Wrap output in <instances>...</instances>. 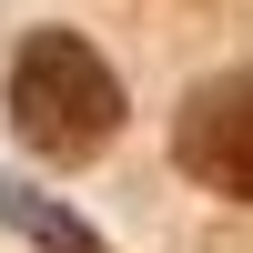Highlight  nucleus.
I'll list each match as a JSON object with an SVG mask.
<instances>
[{"mask_svg": "<svg viewBox=\"0 0 253 253\" xmlns=\"http://www.w3.org/2000/svg\"><path fill=\"white\" fill-rule=\"evenodd\" d=\"M10 132L41 162H91L122 132V81L81 31H31L10 51Z\"/></svg>", "mask_w": 253, "mask_h": 253, "instance_id": "obj_1", "label": "nucleus"}, {"mask_svg": "<svg viewBox=\"0 0 253 253\" xmlns=\"http://www.w3.org/2000/svg\"><path fill=\"white\" fill-rule=\"evenodd\" d=\"M172 162L203 182V193L253 203V71H213L182 91L172 112Z\"/></svg>", "mask_w": 253, "mask_h": 253, "instance_id": "obj_2", "label": "nucleus"}, {"mask_svg": "<svg viewBox=\"0 0 253 253\" xmlns=\"http://www.w3.org/2000/svg\"><path fill=\"white\" fill-rule=\"evenodd\" d=\"M0 223H10L20 243H41V253H112V243H101V233H91L81 213H61V203H41L31 182H0Z\"/></svg>", "mask_w": 253, "mask_h": 253, "instance_id": "obj_3", "label": "nucleus"}]
</instances>
